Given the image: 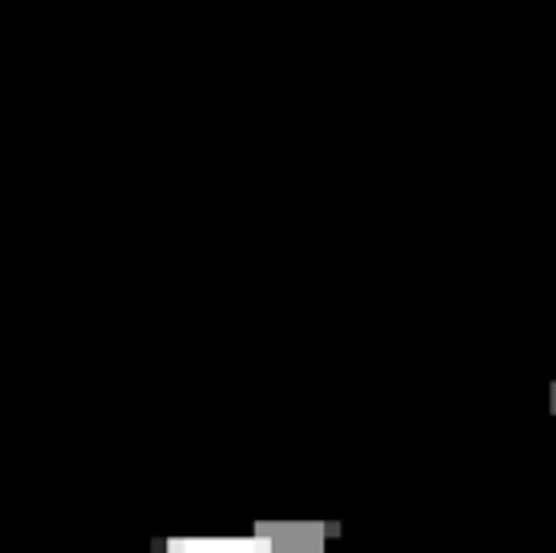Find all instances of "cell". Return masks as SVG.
I'll return each instance as SVG.
<instances>
[{"label": "cell", "instance_id": "cell-1", "mask_svg": "<svg viewBox=\"0 0 556 553\" xmlns=\"http://www.w3.org/2000/svg\"><path fill=\"white\" fill-rule=\"evenodd\" d=\"M170 553H271L262 540H180Z\"/></svg>", "mask_w": 556, "mask_h": 553}]
</instances>
